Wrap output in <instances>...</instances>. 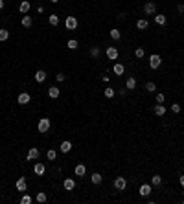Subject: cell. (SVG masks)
Segmentation results:
<instances>
[{
	"label": "cell",
	"mask_w": 184,
	"mask_h": 204,
	"mask_svg": "<svg viewBox=\"0 0 184 204\" xmlns=\"http://www.w3.org/2000/svg\"><path fill=\"white\" fill-rule=\"evenodd\" d=\"M111 39L120 41V39H122V31H120V29H111Z\"/></svg>",
	"instance_id": "cell-23"
},
{
	"label": "cell",
	"mask_w": 184,
	"mask_h": 204,
	"mask_svg": "<svg viewBox=\"0 0 184 204\" xmlns=\"http://www.w3.org/2000/svg\"><path fill=\"white\" fill-rule=\"evenodd\" d=\"M67 46H68L70 50H78V46H79V44H78V41H75V39H70V41L67 42Z\"/></svg>",
	"instance_id": "cell-31"
},
{
	"label": "cell",
	"mask_w": 184,
	"mask_h": 204,
	"mask_svg": "<svg viewBox=\"0 0 184 204\" xmlns=\"http://www.w3.org/2000/svg\"><path fill=\"white\" fill-rule=\"evenodd\" d=\"M17 101H18V105H28V103L31 101V96H30L28 92H20L18 98H17Z\"/></svg>",
	"instance_id": "cell-4"
},
{
	"label": "cell",
	"mask_w": 184,
	"mask_h": 204,
	"mask_svg": "<svg viewBox=\"0 0 184 204\" xmlns=\"http://www.w3.org/2000/svg\"><path fill=\"white\" fill-rule=\"evenodd\" d=\"M155 22H157L158 26H164V24L168 22V18H166V15H155Z\"/></svg>",
	"instance_id": "cell-21"
},
{
	"label": "cell",
	"mask_w": 184,
	"mask_h": 204,
	"mask_svg": "<svg viewBox=\"0 0 184 204\" xmlns=\"http://www.w3.org/2000/svg\"><path fill=\"white\" fill-rule=\"evenodd\" d=\"M74 173H75V177H85V173H86V167L83 166V164H78L74 167Z\"/></svg>",
	"instance_id": "cell-12"
},
{
	"label": "cell",
	"mask_w": 184,
	"mask_h": 204,
	"mask_svg": "<svg viewBox=\"0 0 184 204\" xmlns=\"http://www.w3.org/2000/svg\"><path fill=\"white\" fill-rule=\"evenodd\" d=\"M50 120L48 118H41L39 123H37V129H39V133H48V129H50Z\"/></svg>",
	"instance_id": "cell-1"
},
{
	"label": "cell",
	"mask_w": 184,
	"mask_h": 204,
	"mask_svg": "<svg viewBox=\"0 0 184 204\" xmlns=\"http://www.w3.org/2000/svg\"><path fill=\"white\" fill-rule=\"evenodd\" d=\"M31 24H33L31 17H30V15H24V17H22V26H24V28H31Z\"/></svg>",
	"instance_id": "cell-22"
},
{
	"label": "cell",
	"mask_w": 184,
	"mask_h": 204,
	"mask_svg": "<svg viewBox=\"0 0 184 204\" xmlns=\"http://www.w3.org/2000/svg\"><path fill=\"white\" fill-rule=\"evenodd\" d=\"M114 188H116L118 191H123V189L127 188V180H125L123 177H116V178H114Z\"/></svg>",
	"instance_id": "cell-2"
},
{
	"label": "cell",
	"mask_w": 184,
	"mask_h": 204,
	"mask_svg": "<svg viewBox=\"0 0 184 204\" xmlns=\"http://www.w3.org/2000/svg\"><path fill=\"white\" fill-rule=\"evenodd\" d=\"M125 88H127V90H134V88H136V79H134V77H127Z\"/></svg>",
	"instance_id": "cell-16"
},
{
	"label": "cell",
	"mask_w": 184,
	"mask_h": 204,
	"mask_svg": "<svg viewBox=\"0 0 184 204\" xmlns=\"http://www.w3.org/2000/svg\"><path fill=\"white\" fill-rule=\"evenodd\" d=\"M166 101V96L164 94H157V103H164Z\"/></svg>",
	"instance_id": "cell-38"
},
{
	"label": "cell",
	"mask_w": 184,
	"mask_h": 204,
	"mask_svg": "<svg viewBox=\"0 0 184 204\" xmlns=\"http://www.w3.org/2000/svg\"><path fill=\"white\" fill-rule=\"evenodd\" d=\"M153 112H155L157 116H166V107L162 105V103H158V105H155V109H153Z\"/></svg>",
	"instance_id": "cell-14"
},
{
	"label": "cell",
	"mask_w": 184,
	"mask_h": 204,
	"mask_svg": "<svg viewBox=\"0 0 184 204\" xmlns=\"http://www.w3.org/2000/svg\"><path fill=\"white\" fill-rule=\"evenodd\" d=\"M103 94H105V98H107V99H111V98H114V94H116V92H114V88L107 87V88L103 90Z\"/></svg>",
	"instance_id": "cell-24"
},
{
	"label": "cell",
	"mask_w": 184,
	"mask_h": 204,
	"mask_svg": "<svg viewBox=\"0 0 184 204\" xmlns=\"http://www.w3.org/2000/svg\"><path fill=\"white\" fill-rule=\"evenodd\" d=\"M50 2H52V4H57V2H59V0H50Z\"/></svg>",
	"instance_id": "cell-42"
},
{
	"label": "cell",
	"mask_w": 184,
	"mask_h": 204,
	"mask_svg": "<svg viewBox=\"0 0 184 204\" xmlns=\"http://www.w3.org/2000/svg\"><path fill=\"white\" fill-rule=\"evenodd\" d=\"M63 188L67 189V191H72V189L75 188V182H74V178H64V180H63Z\"/></svg>",
	"instance_id": "cell-9"
},
{
	"label": "cell",
	"mask_w": 184,
	"mask_h": 204,
	"mask_svg": "<svg viewBox=\"0 0 184 204\" xmlns=\"http://www.w3.org/2000/svg\"><path fill=\"white\" fill-rule=\"evenodd\" d=\"M134 55H136L138 59H142V57L146 55V52H144V48H136V50H134Z\"/></svg>",
	"instance_id": "cell-34"
},
{
	"label": "cell",
	"mask_w": 184,
	"mask_h": 204,
	"mask_svg": "<svg viewBox=\"0 0 184 204\" xmlns=\"http://www.w3.org/2000/svg\"><path fill=\"white\" fill-rule=\"evenodd\" d=\"M59 149H61V153H70V151H72V144H70V142H63V144L59 145Z\"/></svg>",
	"instance_id": "cell-20"
},
{
	"label": "cell",
	"mask_w": 184,
	"mask_h": 204,
	"mask_svg": "<svg viewBox=\"0 0 184 204\" xmlns=\"http://www.w3.org/2000/svg\"><path fill=\"white\" fill-rule=\"evenodd\" d=\"M35 199H37V202H41V204L48 200V197H46V193H44V191H41V193H37V197H35Z\"/></svg>",
	"instance_id": "cell-29"
},
{
	"label": "cell",
	"mask_w": 184,
	"mask_h": 204,
	"mask_svg": "<svg viewBox=\"0 0 184 204\" xmlns=\"http://www.w3.org/2000/svg\"><path fill=\"white\" fill-rule=\"evenodd\" d=\"M112 72L116 74V76H122V74L125 72V68H123V64H120V63H116L114 66H112Z\"/></svg>",
	"instance_id": "cell-18"
},
{
	"label": "cell",
	"mask_w": 184,
	"mask_h": 204,
	"mask_svg": "<svg viewBox=\"0 0 184 204\" xmlns=\"http://www.w3.org/2000/svg\"><path fill=\"white\" fill-rule=\"evenodd\" d=\"M44 79H46V72H44V70H37V72H35V81H37V83H42Z\"/></svg>",
	"instance_id": "cell-17"
},
{
	"label": "cell",
	"mask_w": 184,
	"mask_h": 204,
	"mask_svg": "<svg viewBox=\"0 0 184 204\" xmlns=\"http://www.w3.org/2000/svg\"><path fill=\"white\" fill-rule=\"evenodd\" d=\"M0 9H4V0H0Z\"/></svg>",
	"instance_id": "cell-41"
},
{
	"label": "cell",
	"mask_w": 184,
	"mask_h": 204,
	"mask_svg": "<svg viewBox=\"0 0 184 204\" xmlns=\"http://www.w3.org/2000/svg\"><path fill=\"white\" fill-rule=\"evenodd\" d=\"M90 178H92V184H100V182L103 180V177H101L100 173H92V177H90Z\"/></svg>",
	"instance_id": "cell-30"
},
{
	"label": "cell",
	"mask_w": 184,
	"mask_h": 204,
	"mask_svg": "<svg viewBox=\"0 0 184 204\" xmlns=\"http://www.w3.org/2000/svg\"><path fill=\"white\" fill-rule=\"evenodd\" d=\"M107 59H111V61L118 59V50H116L114 46H109V48H107Z\"/></svg>",
	"instance_id": "cell-10"
},
{
	"label": "cell",
	"mask_w": 184,
	"mask_h": 204,
	"mask_svg": "<svg viewBox=\"0 0 184 204\" xmlns=\"http://www.w3.org/2000/svg\"><path fill=\"white\" fill-rule=\"evenodd\" d=\"M160 184H162V177L160 175L151 177V186H160Z\"/></svg>",
	"instance_id": "cell-26"
},
{
	"label": "cell",
	"mask_w": 184,
	"mask_h": 204,
	"mask_svg": "<svg viewBox=\"0 0 184 204\" xmlns=\"http://www.w3.org/2000/svg\"><path fill=\"white\" fill-rule=\"evenodd\" d=\"M15 188H17L18 191H26V188H28V184H26V178H24V177H18V180L15 182Z\"/></svg>",
	"instance_id": "cell-7"
},
{
	"label": "cell",
	"mask_w": 184,
	"mask_h": 204,
	"mask_svg": "<svg viewBox=\"0 0 184 204\" xmlns=\"http://www.w3.org/2000/svg\"><path fill=\"white\" fill-rule=\"evenodd\" d=\"M39 155H41V153H39V149H37V147H31L30 151H28V160H37Z\"/></svg>",
	"instance_id": "cell-15"
},
{
	"label": "cell",
	"mask_w": 184,
	"mask_h": 204,
	"mask_svg": "<svg viewBox=\"0 0 184 204\" xmlns=\"http://www.w3.org/2000/svg\"><path fill=\"white\" fill-rule=\"evenodd\" d=\"M147 26H149V22H147L146 18H140L138 22H136V28H138V29H146Z\"/></svg>",
	"instance_id": "cell-25"
},
{
	"label": "cell",
	"mask_w": 184,
	"mask_h": 204,
	"mask_svg": "<svg viewBox=\"0 0 184 204\" xmlns=\"http://www.w3.org/2000/svg\"><path fill=\"white\" fill-rule=\"evenodd\" d=\"M44 171H46V166H44V164L37 162V164L33 166V173H35V175H39V177H41V175H44Z\"/></svg>",
	"instance_id": "cell-11"
},
{
	"label": "cell",
	"mask_w": 184,
	"mask_h": 204,
	"mask_svg": "<svg viewBox=\"0 0 184 204\" xmlns=\"http://www.w3.org/2000/svg\"><path fill=\"white\" fill-rule=\"evenodd\" d=\"M64 26H67V29H75V28H78V18H75L74 15L67 17V20H64Z\"/></svg>",
	"instance_id": "cell-3"
},
{
	"label": "cell",
	"mask_w": 184,
	"mask_h": 204,
	"mask_svg": "<svg viewBox=\"0 0 184 204\" xmlns=\"http://www.w3.org/2000/svg\"><path fill=\"white\" fill-rule=\"evenodd\" d=\"M31 202H33V199H31L30 195H24L22 199H20V204H31Z\"/></svg>",
	"instance_id": "cell-35"
},
{
	"label": "cell",
	"mask_w": 184,
	"mask_h": 204,
	"mask_svg": "<svg viewBox=\"0 0 184 204\" xmlns=\"http://www.w3.org/2000/svg\"><path fill=\"white\" fill-rule=\"evenodd\" d=\"M90 55H92V57L96 59V57H98V55H100V48H98V46H94V48L90 50Z\"/></svg>",
	"instance_id": "cell-36"
},
{
	"label": "cell",
	"mask_w": 184,
	"mask_h": 204,
	"mask_svg": "<svg viewBox=\"0 0 184 204\" xmlns=\"http://www.w3.org/2000/svg\"><path fill=\"white\" fill-rule=\"evenodd\" d=\"M144 13H146V15H155V13H157V4H155V2H147V4L144 6Z\"/></svg>",
	"instance_id": "cell-6"
},
{
	"label": "cell",
	"mask_w": 184,
	"mask_h": 204,
	"mask_svg": "<svg viewBox=\"0 0 184 204\" xmlns=\"http://www.w3.org/2000/svg\"><path fill=\"white\" fill-rule=\"evenodd\" d=\"M46 156H48V160H55V158H57V151L48 149V151H46Z\"/></svg>",
	"instance_id": "cell-32"
},
{
	"label": "cell",
	"mask_w": 184,
	"mask_h": 204,
	"mask_svg": "<svg viewBox=\"0 0 184 204\" xmlns=\"http://www.w3.org/2000/svg\"><path fill=\"white\" fill-rule=\"evenodd\" d=\"M146 90H147V92H151V94H153V92L157 90V85H155L153 81H151V83H146Z\"/></svg>",
	"instance_id": "cell-33"
},
{
	"label": "cell",
	"mask_w": 184,
	"mask_h": 204,
	"mask_svg": "<svg viewBox=\"0 0 184 204\" xmlns=\"http://www.w3.org/2000/svg\"><path fill=\"white\" fill-rule=\"evenodd\" d=\"M140 195H142V197H149L151 195V184H142V186H140Z\"/></svg>",
	"instance_id": "cell-13"
},
{
	"label": "cell",
	"mask_w": 184,
	"mask_h": 204,
	"mask_svg": "<svg viewBox=\"0 0 184 204\" xmlns=\"http://www.w3.org/2000/svg\"><path fill=\"white\" fill-rule=\"evenodd\" d=\"M171 110L175 112V114H179V112H180V105H179V103H173V105H171Z\"/></svg>",
	"instance_id": "cell-37"
},
{
	"label": "cell",
	"mask_w": 184,
	"mask_h": 204,
	"mask_svg": "<svg viewBox=\"0 0 184 204\" xmlns=\"http://www.w3.org/2000/svg\"><path fill=\"white\" fill-rule=\"evenodd\" d=\"M48 96H50L52 99L59 98V88H57V87H50V88H48Z\"/></svg>",
	"instance_id": "cell-19"
},
{
	"label": "cell",
	"mask_w": 184,
	"mask_h": 204,
	"mask_svg": "<svg viewBox=\"0 0 184 204\" xmlns=\"http://www.w3.org/2000/svg\"><path fill=\"white\" fill-rule=\"evenodd\" d=\"M160 63H162V59H160V55H157V53H153V55L149 57V66L151 68H158Z\"/></svg>",
	"instance_id": "cell-5"
},
{
	"label": "cell",
	"mask_w": 184,
	"mask_h": 204,
	"mask_svg": "<svg viewBox=\"0 0 184 204\" xmlns=\"http://www.w3.org/2000/svg\"><path fill=\"white\" fill-rule=\"evenodd\" d=\"M48 22H50V26H57L59 24V17L57 15H50L48 17Z\"/></svg>",
	"instance_id": "cell-27"
},
{
	"label": "cell",
	"mask_w": 184,
	"mask_h": 204,
	"mask_svg": "<svg viewBox=\"0 0 184 204\" xmlns=\"http://www.w3.org/2000/svg\"><path fill=\"white\" fill-rule=\"evenodd\" d=\"M55 79H57V81H64V74H57Z\"/></svg>",
	"instance_id": "cell-39"
},
{
	"label": "cell",
	"mask_w": 184,
	"mask_h": 204,
	"mask_svg": "<svg viewBox=\"0 0 184 204\" xmlns=\"http://www.w3.org/2000/svg\"><path fill=\"white\" fill-rule=\"evenodd\" d=\"M30 7H31V4L28 2V0H22V2L18 4V11L22 13V15H26V13L30 11Z\"/></svg>",
	"instance_id": "cell-8"
},
{
	"label": "cell",
	"mask_w": 184,
	"mask_h": 204,
	"mask_svg": "<svg viewBox=\"0 0 184 204\" xmlns=\"http://www.w3.org/2000/svg\"><path fill=\"white\" fill-rule=\"evenodd\" d=\"M180 186L184 188V175H180Z\"/></svg>",
	"instance_id": "cell-40"
},
{
	"label": "cell",
	"mask_w": 184,
	"mask_h": 204,
	"mask_svg": "<svg viewBox=\"0 0 184 204\" xmlns=\"http://www.w3.org/2000/svg\"><path fill=\"white\" fill-rule=\"evenodd\" d=\"M9 39V31L7 29H0V42H6Z\"/></svg>",
	"instance_id": "cell-28"
}]
</instances>
